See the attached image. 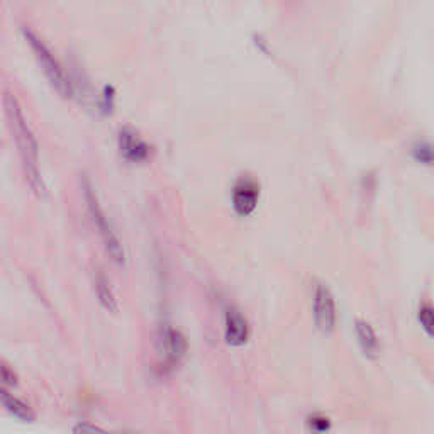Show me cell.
Here are the masks:
<instances>
[{"mask_svg":"<svg viewBox=\"0 0 434 434\" xmlns=\"http://www.w3.org/2000/svg\"><path fill=\"white\" fill-rule=\"evenodd\" d=\"M4 106H6V114L7 119H9L12 136H14L16 144H18L20 161H23L24 173H26V180L39 197H44L46 189L39 172V149H37L36 137L32 136L31 128L27 126L18 99L11 92H6Z\"/></svg>","mask_w":434,"mask_h":434,"instance_id":"1","label":"cell"},{"mask_svg":"<svg viewBox=\"0 0 434 434\" xmlns=\"http://www.w3.org/2000/svg\"><path fill=\"white\" fill-rule=\"evenodd\" d=\"M417 319H419L424 331L431 337H434V307L431 304H424V306L419 307Z\"/></svg>","mask_w":434,"mask_h":434,"instance_id":"12","label":"cell"},{"mask_svg":"<svg viewBox=\"0 0 434 434\" xmlns=\"http://www.w3.org/2000/svg\"><path fill=\"white\" fill-rule=\"evenodd\" d=\"M224 340L229 346H244L249 340V326L246 317L235 307H229L224 316Z\"/></svg>","mask_w":434,"mask_h":434,"instance_id":"7","label":"cell"},{"mask_svg":"<svg viewBox=\"0 0 434 434\" xmlns=\"http://www.w3.org/2000/svg\"><path fill=\"white\" fill-rule=\"evenodd\" d=\"M307 426L311 431L324 433L331 429V421H329V417H326L323 414H314L307 419Z\"/></svg>","mask_w":434,"mask_h":434,"instance_id":"14","label":"cell"},{"mask_svg":"<svg viewBox=\"0 0 434 434\" xmlns=\"http://www.w3.org/2000/svg\"><path fill=\"white\" fill-rule=\"evenodd\" d=\"M354 331H356L358 345H360L363 354H365L366 358H370V360L378 358L382 346H380V340L377 333H375V329L371 328V324L363 319H358L356 323H354Z\"/></svg>","mask_w":434,"mask_h":434,"instance_id":"9","label":"cell"},{"mask_svg":"<svg viewBox=\"0 0 434 434\" xmlns=\"http://www.w3.org/2000/svg\"><path fill=\"white\" fill-rule=\"evenodd\" d=\"M412 156L423 165H434V146L429 143H419L412 149Z\"/></svg>","mask_w":434,"mask_h":434,"instance_id":"13","label":"cell"},{"mask_svg":"<svg viewBox=\"0 0 434 434\" xmlns=\"http://www.w3.org/2000/svg\"><path fill=\"white\" fill-rule=\"evenodd\" d=\"M260 200V185L249 177H241L232 189V207L236 214L248 217L254 212Z\"/></svg>","mask_w":434,"mask_h":434,"instance_id":"6","label":"cell"},{"mask_svg":"<svg viewBox=\"0 0 434 434\" xmlns=\"http://www.w3.org/2000/svg\"><path fill=\"white\" fill-rule=\"evenodd\" d=\"M336 302L331 290L324 283H317L314 289V323L321 333L331 335L336 328Z\"/></svg>","mask_w":434,"mask_h":434,"instance_id":"4","label":"cell"},{"mask_svg":"<svg viewBox=\"0 0 434 434\" xmlns=\"http://www.w3.org/2000/svg\"><path fill=\"white\" fill-rule=\"evenodd\" d=\"M120 156L131 163H144L149 158L151 148L131 129H123L119 135Z\"/></svg>","mask_w":434,"mask_h":434,"instance_id":"8","label":"cell"},{"mask_svg":"<svg viewBox=\"0 0 434 434\" xmlns=\"http://www.w3.org/2000/svg\"><path fill=\"white\" fill-rule=\"evenodd\" d=\"M2 404L4 407L7 409V412H11L12 416L18 417L20 421H27V423H31V421L35 419V412H32V409L29 407V404L20 400L19 397L11 395L6 389L2 390Z\"/></svg>","mask_w":434,"mask_h":434,"instance_id":"10","label":"cell"},{"mask_svg":"<svg viewBox=\"0 0 434 434\" xmlns=\"http://www.w3.org/2000/svg\"><path fill=\"white\" fill-rule=\"evenodd\" d=\"M83 195H85V202L87 207H89L92 223H94V226L97 228L99 235L102 237L104 244H106L107 253L111 254V258L118 263V265H124V258H126V254H124L123 244H120L118 235H116L111 223H108V217L106 216V212H104V209L100 207L97 195H95V192L92 189L89 180H85V183H83Z\"/></svg>","mask_w":434,"mask_h":434,"instance_id":"3","label":"cell"},{"mask_svg":"<svg viewBox=\"0 0 434 434\" xmlns=\"http://www.w3.org/2000/svg\"><path fill=\"white\" fill-rule=\"evenodd\" d=\"M23 35L26 43L29 44V48L35 53L37 63H39L46 78H48V82L53 85V89L60 95H63V97H72V85H70L68 77H66L61 65L58 63V60L54 58L51 49H49L48 46L44 44V41L37 35H35L31 29L24 27Z\"/></svg>","mask_w":434,"mask_h":434,"instance_id":"2","label":"cell"},{"mask_svg":"<svg viewBox=\"0 0 434 434\" xmlns=\"http://www.w3.org/2000/svg\"><path fill=\"white\" fill-rule=\"evenodd\" d=\"M75 431H102V429L97 428V426H89V424H80L75 428Z\"/></svg>","mask_w":434,"mask_h":434,"instance_id":"16","label":"cell"},{"mask_svg":"<svg viewBox=\"0 0 434 434\" xmlns=\"http://www.w3.org/2000/svg\"><path fill=\"white\" fill-rule=\"evenodd\" d=\"M187 349H189L187 337L178 329L172 326L161 328L160 336H158V352L163 356L165 365L177 366L187 354Z\"/></svg>","mask_w":434,"mask_h":434,"instance_id":"5","label":"cell"},{"mask_svg":"<svg viewBox=\"0 0 434 434\" xmlns=\"http://www.w3.org/2000/svg\"><path fill=\"white\" fill-rule=\"evenodd\" d=\"M95 292H97L99 302L102 304L104 309H107L108 312L118 311V299H116L114 292L108 285L107 278L100 271L97 273V278H95Z\"/></svg>","mask_w":434,"mask_h":434,"instance_id":"11","label":"cell"},{"mask_svg":"<svg viewBox=\"0 0 434 434\" xmlns=\"http://www.w3.org/2000/svg\"><path fill=\"white\" fill-rule=\"evenodd\" d=\"M2 378L6 385H18V375L14 373V370H11V366L7 365V363L2 365Z\"/></svg>","mask_w":434,"mask_h":434,"instance_id":"15","label":"cell"}]
</instances>
